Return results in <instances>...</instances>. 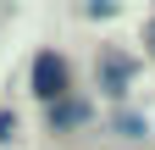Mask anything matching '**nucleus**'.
<instances>
[{
  "mask_svg": "<svg viewBox=\"0 0 155 150\" xmlns=\"http://www.w3.org/2000/svg\"><path fill=\"white\" fill-rule=\"evenodd\" d=\"M33 95H45V100H67L72 95V72H67V61L55 50L33 56Z\"/></svg>",
  "mask_w": 155,
  "mask_h": 150,
  "instance_id": "obj_1",
  "label": "nucleus"
},
{
  "mask_svg": "<svg viewBox=\"0 0 155 150\" xmlns=\"http://www.w3.org/2000/svg\"><path fill=\"white\" fill-rule=\"evenodd\" d=\"M144 39H150V50H155V17H150V22H144Z\"/></svg>",
  "mask_w": 155,
  "mask_h": 150,
  "instance_id": "obj_4",
  "label": "nucleus"
},
{
  "mask_svg": "<svg viewBox=\"0 0 155 150\" xmlns=\"http://www.w3.org/2000/svg\"><path fill=\"white\" fill-rule=\"evenodd\" d=\"M50 122H83V106H78V100H61V111H50Z\"/></svg>",
  "mask_w": 155,
  "mask_h": 150,
  "instance_id": "obj_3",
  "label": "nucleus"
},
{
  "mask_svg": "<svg viewBox=\"0 0 155 150\" xmlns=\"http://www.w3.org/2000/svg\"><path fill=\"white\" fill-rule=\"evenodd\" d=\"M127 78H133V61H122V56H105V89H111V95H122V89H127Z\"/></svg>",
  "mask_w": 155,
  "mask_h": 150,
  "instance_id": "obj_2",
  "label": "nucleus"
}]
</instances>
